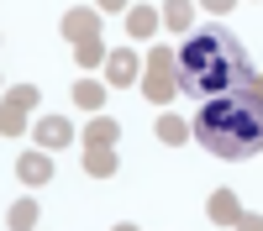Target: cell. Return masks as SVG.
Segmentation results:
<instances>
[{
  "label": "cell",
  "instance_id": "6da1fadb",
  "mask_svg": "<svg viewBox=\"0 0 263 231\" xmlns=\"http://www.w3.org/2000/svg\"><path fill=\"white\" fill-rule=\"evenodd\" d=\"M179 90L200 95V100H221V95H242L253 84V69H248V53L242 42L221 27H200L184 37L179 48Z\"/></svg>",
  "mask_w": 263,
  "mask_h": 231
},
{
  "label": "cell",
  "instance_id": "7a4b0ae2",
  "mask_svg": "<svg viewBox=\"0 0 263 231\" xmlns=\"http://www.w3.org/2000/svg\"><path fill=\"white\" fill-rule=\"evenodd\" d=\"M195 137H200L205 153L227 158V163H242V158L263 153V100L248 90L205 100L200 116H195Z\"/></svg>",
  "mask_w": 263,
  "mask_h": 231
},
{
  "label": "cell",
  "instance_id": "3957f363",
  "mask_svg": "<svg viewBox=\"0 0 263 231\" xmlns=\"http://www.w3.org/2000/svg\"><path fill=\"white\" fill-rule=\"evenodd\" d=\"M179 53L174 48H153L147 53V69H142V95L153 100V105H163V100H174V90H179Z\"/></svg>",
  "mask_w": 263,
  "mask_h": 231
},
{
  "label": "cell",
  "instance_id": "277c9868",
  "mask_svg": "<svg viewBox=\"0 0 263 231\" xmlns=\"http://www.w3.org/2000/svg\"><path fill=\"white\" fill-rule=\"evenodd\" d=\"M37 105V84H16L6 90V111H0V126H6V137H21V126H27V111Z\"/></svg>",
  "mask_w": 263,
  "mask_h": 231
},
{
  "label": "cell",
  "instance_id": "5b68a950",
  "mask_svg": "<svg viewBox=\"0 0 263 231\" xmlns=\"http://www.w3.org/2000/svg\"><path fill=\"white\" fill-rule=\"evenodd\" d=\"M63 37H69L74 48H79V42H95V37H100V11H90V6H74L69 16H63Z\"/></svg>",
  "mask_w": 263,
  "mask_h": 231
},
{
  "label": "cell",
  "instance_id": "8992f818",
  "mask_svg": "<svg viewBox=\"0 0 263 231\" xmlns=\"http://www.w3.org/2000/svg\"><path fill=\"white\" fill-rule=\"evenodd\" d=\"M205 216L216 221V226H237V221H242V200H237V189H216V195L205 200Z\"/></svg>",
  "mask_w": 263,
  "mask_h": 231
},
{
  "label": "cell",
  "instance_id": "52a82bcc",
  "mask_svg": "<svg viewBox=\"0 0 263 231\" xmlns=\"http://www.w3.org/2000/svg\"><path fill=\"white\" fill-rule=\"evenodd\" d=\"M16 179L32 184V189H37V184H53V158H48V153H21V158H16Z\"/></svg>",
  "mask_w": 263,
  "mask_h": 231
},
{
  "label": "cell",
  "instance_id": "ba28073f",
  "mask_svg": "<svg viewBox=\"0 0 263 231\" xmlns=\"http://www.w3.org/2000/svg\"><path fill=\"white\" fill-rule=\"evenodd\" d=\"M74 142V121L69 116H48V121H37V147H69Z\"/></svg>",
  "mask_w": 263,
  "mask_h": 231
},
{
  "label": "cell",
  "instance_id": "9c48e42d",
  "mask_svg": "<svg viewBox=\"0 0 263 231\" xmlns=\"http://www.w3.org/2000/svg\"><path fill=\"white\" fill-rule=\"evenodd\" d=\"M116 137H121L116 116H95L90 126H84V147H116Z\"/></svg>",
  "mask_w": 263,
  "mask_h": 231
},
{
  "label": "cell",
  "instance_id": "30bf717a",
  "mask_svg": "<svg viewBox=\"0 0 263 231\" xmlns=\"http://www.w3.org/2000/svg\"><path fill=\"white\" fill-rule=\"evenodd\" d=\"M105 79H111V84H137V53H132V48L111 53V58H105Z\"/></svg>",
  "mask_w": 263,
  "mask_h": 231
},
{
  "label": "cell",
  "instance_id": "8fae6325",
  "mask_svg": "<svg viewBox=\"0 0 263 231\" xmlns=\"http://www.w3.org/2000/svg\"><path fill=\"white\" fill-rule=\"evenodd\" d=\"M158 21H163V11L132 6V11H126V32H132V37H153V32H158Z\"/></svg>",
  "mask_w": 263,
  "mask_h": 231
},
{
  "label": "cell",
  "instance_id": "7c38bea8",
  "mask_svg": "<svg viewBox=\"0 0 263 231\" xmlns=\"http://www.w3.org/2000/svg\"><path fill=\"white\" fill-rule=\"evenodd\" d=\"M84 174L111 179V174H116V153H111V147H84Z\"/></svg>",
  "mask_w": 263,
  "mask_h": 231
},
{
  "label": "cell",
  "instance_id": "4fadbf2b",
  "mask_svg": "<svg viewBox=\"0 0 263 231\" xmlns=\"http://www.w3.org/2000/svg\"><path fill=\"white\" fill-rule=\"evenodd\" d=\"M32 226H37V200H16L6 216V231H32Z\"/></svg>",
  "mask_w": 263,
  "mask_h": 231
},
{
  "label": "cell",
  "instance_id": "5bb4252c",
  "mask_svg": "<svg viewBox=\"0 0 263 231\" xmlns=\"http://www.w3.org/2000/svg\"><path fill=\"white\" fill-rule=\"evenodd\" d=\"M74 105H84V111H100V105H105V84L79 79V84H74Z\"/></svg>",
  "mask_w": 263,
  "mask_h": 231
},
{
  "label": "cell",
  "instance_id": "9a60e30c",
  "mask_svg": "<svg viewBox=\"0 0 263 231\" xmlns=\"http://www.w3.org/2000/svg\"><path fill=\"white\" fill-rule=\"evenodd\" d=\"M190 21H195V6H184V0H174V6H163V27L168 32H190Z\"/></svg>",
  "mask_w": 263,
  "mask_h": 231
},
{
  "label": "cell",
  "instance_id": "2e32d148",
  "mask_svg": "<svg viewBox=\"0 0 263 231\" xmlns=\"http://www.w3.org/2000/svg\"><path fill=\"white\" fill-rule=\"evenodd\" d=\"M105 58H111V53H105V42H100V37L74 48V63H79V69H95V63H105Z\"/></svg>",
  "mask_w": 263,
  "mask_h": 231
},
{
  "label": "cell",
  "instance_id": "e0dca14e",
  "mask_svg": "<svg viewBox=\"0 0 263 231\" xmlns=\"http://www.w3.org/2000/svg\"><path fill=\"white\" fill-rule=\"evenodd\" d=\"M190 132H195V126H184L179 116H158V137H163V142H184Z\"/></svg>",
  "mask_w": 263,
  "mask_h": 231
},
{
  "label": "cell",
  "instance_id": "ac0fdd59",
  "mask_svg": "<svg viewBox=\"0 0 263 231\" xmlns=\"http://www.w3.org/2000/svg\"><path fill=\"white\" fill-rule=\"evenodd\" d=\"M232 231H263V216H253V210H242V221H237Z\"/></svg>",
  "mask_w": 263,
  "mask_h": 231
},
{
  "label": "cell",
  "instance_id": "d6986e66",
  "mask_svg": "<svg viewBox=\"0 0 263 231\" xmlns=\"http://www.w3.org/2000/svg\"><path fill=\"white\" fill-rule=\"evenodd\" d=\"M248 95H258V100H263V74H253V84H248Z\"/></svg>",
  "mask_w": 263,
  "mask_h": 231
},
{
  "label": "cell",
  "instance_id": "ffe728a7",
  "mask_svg": "<svg viewBox=\"0 0 263 231\" xmlns=\"http://www.w3.org/2000/svg\"><path fill=\"white\" fill-rule=\"evenodd\" d=\"M111 231H137V226H111Z\"/></svg>",
  "mask_w": 263,
  "mask_h": 231
}]
</instances>
